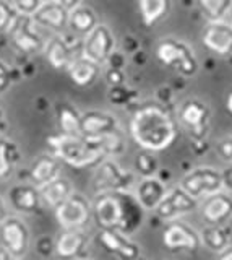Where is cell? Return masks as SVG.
Returning a JSON list of instances; mask_svg holds the SVG:
<instances>
[{"label": "cell", "mask_w": 232, "mask_h": 260, "mask_svg": "<svg viewBox=\"0 0 232 260\" xmlns=\"http://www.w3.org/2000/svg\"><path fill=\"white\" fill-rule=\"evenodd\" d=\"M129 132L140 148L163 151L175 142L179 127L164 104L146 101L138 104L132 112Z\"/></svg>", "instance_id": "6da1fadb"}, {"label": "cell", "mask_w": 232, "mask_h": 260, "mask_svg": "<svg viewBox=\"0 0 232 260\" xmlns=\"http://www.w3.org/2000/svg\"><path fill=\"white\" fill-rule=\"evenodd\" d=\"M93 218L101 230H115L127 236L137 233L145 221V213L132 190L101 192L93 200Z\"/></svg>", "instance_id": "7a4b0ae2"}, {"label": "cell", "mask_w": 232, "mask_h": 260, "mask_svg": "<svg viewBox=\"0 0 232 260\" xmlns=\"http://www.w3.org/2000/svg\"><path fill=\"white\" fill-rule=\"evenodd\" d=\"M47 145L51 153H54L62 162L76 169L96 166L106 158L98 138L57 134L47 137Z\"/></svg>", "instance_id": "3957f363"}, {"label": "cell", "mask_w": 232, "mask_h": 260, "mask_svg": "<svg viewBox=\"0 0 232 260\" xmlns=\"http://www.w3.org/2000/svg\"><path fill=\"white\" fill-rule=\"evenodd\" d=\"M156 59L164 67L174 70L179 75L190 78L198 72V60L191 49L183 41L166 38L156 46Z\"/></svg>", "instance_id": "277c9868"}, {"label": "cell", "mask_w": 232, "mask_h": 260, "mask_svg": "<svg viewBox=\"0 0 232 260\" xmlns=\"http://www.w3.org/2000/svg\"><path fill=\"white\" fill-rule=\"evenodd\" d=\"M137 182V173L122 168L114 158H104L98 162L93 174V189L96 193L133 190Z\"/></svg>", "instance_id": "5b68a950"}, {"label": "cell", "mask_w": 232, "mask_h": 260, "mask_svg": "<svg viewBox=\"0 0 232 260\" xmlns=\"http://www.w3.org/2000/svg\"><path fill=\"white\" fill-rule=\"evenodd\" d=\"M210 119L211 111L208 104L190 98L185 100L179 108V122L180 125L188 132L194 143H203L210 132Z\"/></svg>", "instance_id": "8992f818"}, {"label": "cell", "mask_w": 232, "mask_h": 260, "mask_svg": "<svg viewBox=\"0 0 232 260\" xmlns=\"http://www.w3.org/2000/svg\"><path fill=\"white\" fill-rule=\"evenodd\" d=\"M180 187L197 200H205L210 195L224 190L222 173L211 166H198L180 179Z\"/></svg>", "instance_id": "52a82bcc"}, {"label": "cell", "mask_w": 232, "mask_h": 260, "mask_svg": "<svg viewBox=\"0 0 232 260\" xmlns=\"http://www.w3.org/2000/svg\"><path fill=\"white\" fill-rule=\"evenodd\" d=\"M200 208V200L194 199L188 192H185L180 185H174L167 189L164 199L154 210V215L163 219L164 223L180 219L182 216L194 213Z\"/></svg>", "instance_id": "ba28073f"}, {"label": "cell", "mask_w": 232, "mask_h": 260, "mask_svg": "<svg viewBox=\"0 0 232 260\" xmlns=\"http://www.w3.org/2000/svg\"><path fill=\"white\" fill-rule=\"evenodd\" d=\"M7 32H9L13 47L21 54L33 55L37 52H43L47 43L41 36V32L37 31V26L31 16L18 15Z\"/></svg>", "instance_id": "9c48e42d"}, {"label": "cell", "mask_w": 232, "mask_h": 260, "mask_svg": "<svg viewBox=\"0 0 232 260\" xmlns=\"http://www.w3.org/2000/svg\"><path fill=\"white\" fill-rule=\"evenodd\" d=\"M0 241L13 258H25L31 246V231L20 216L9 215L0 223Z\"/></svg>", "instance_id": "30bf717a"}, {"label": "cell", "mask_w": 232, "mask_h": 260, "mask_svg": "<svg viewBox=\"0 0 232 260\" xmlns=\"http://www.w3.org/2000/svg\"><path fill=\"white\" fill-rule=\"evenodd\" d=\"M115 52V38L107 24L99 23L82 43V55L96 63H106Z\"/></svg>", "instance_id": "8fae6325"}, {"label": "cell", "mask_w": 232, "mask_h": 260, "mask_svg": "<svg viewBox=\"0 0 232 260\" xmlns=\"http://www.w3.org/2000/svg\"><path fill=\"white\" fill-rule=\"evenodd\" d=\"M55 218L63 230L70 228H85L93 216V205L83 193L73 192L62 205L54 210Z\"/></svg>", "instance_id": "7c38bea8"}, {"label": "cell", "mask_w": 232, "mask_h": 260, "mask_svg": "<svg viewBox=\"0 0 232 260\" xmlns=\"http://www.w3.org/2000/svg\"><path fill=\"white\" fill-rule=\"evenodd\" d=\"M7 203L20 215H37L44 205L41 192L31 182L13 184L7 192Z\"/></svg>", "instance_id": "4fadbf2b"}, {"label": "cell", "mask_w": 232, "mask_h": 260, "mask_svg": "<svg viewBox=\"0 0 232 260\" xmlns=\"http://www.w3.org/2000/svg\"><path fill=\"white\" fill-rule=\"evenodd\" d=\"M163 244L169 250L195 252L202 246V241H200V233H197L190 224L180 221V219H174L164 228Z\"/></svg>", "instance_id": "5bb4252c"}, {"label": "cell", "mask_w": 232, "mask_h": 260, "mask_svg": "<svg viewBox=\"0 0 232 260\" xmlns=\"http://www.w3.org/2000/svg\"><path fill=\"white\" fill-rule=\"evenodd\" d=\"M122 134L121 120L107 111L91 109L82 116V135L86 138H102Z\"/></svg>", "instance_id": "9a60e30c"}, {"label": "cell", "mask_w": 232, "mask_h": 260, "mask_svg": "<svg viewBox=\"0 0 232 260\" xmlns=\"http://www.w3.org/2000/svg\"><path fill=\"white\" fill-rule=\"evenodd\" d=\"M90 246V236L85 228H70L63 230L55 239V252L60 260H78L85 257V252Z\"/></svg>", "instance_id": "2e32d148"}, {"label": "cell", "mask_w": 232, "mask_h": 260, "mask_svg": "<svg viewBox=\"0 0 232 260\" xmlns=\"http://www.w3.org/2000/svg\"><path fill=\"white\" fill-rule=\"evenodd\" d=\"M202 41L208 51L216 55L232 54V24L227 21H208L202 31Z\"/></svg>", "instance_id": "e0dca14e"}, {"label": "cell", "mask_w": 232, "mask_h": 260, "mask_svg": "<svg viewBox=\"0 0 232 260\" xmlns=\"http://www.w3.org/2000/svg\"><path fill=\"white\" fill-rule=\"evenodd\" d=\"M99 242L109 254L115 255L119 260H137L141 255L138 244L130 236L115 230H101Z\"/></svg>", "instance_id": "ac0fdd59"}, {"label": "cell", "mask_w": 232, "mask_h": 260, "mask_svg": "<svg viewBox=\"0 0 232 260\" xmlns=\"http://www.w3.org/2000/svg\"><path fill=\"white\" fill-rule=\"evenodd\" d=\"M68 15L70 10H67L59 0H44L31 18L39 28L51 29L54 32H62L68 26Z\"/></svg>", "instance_id": "d6986e66"}, {"label": "cell", "mask_w": 232, "mask_h": 260, "mask_svg": "<svg viewBox=\"0 0 232 260\" xmlns=\"http://www.w3.org/2000/svg\"><path fill=\"white\" fill-rule=\"evenodd\" d=\"M60 159L54 153H44L31 162L28 168V182L41 189L43 185L49 184L54 179L62 176V165Z\"/></svg>", "instance_id": "ffe728a7"}, {"label": "cell", "mask_w": 232, "mask_h": 260, "mask_svg": "<svg viewBox=\"0 0 232 260\" xmlns=\"http://www.w3.org/2000/svg\"><path fill=\"white\" fill-rule=\"evenodd\" d=\"M200 213L208 224H226L232 218V197L224 190L200 203Z\"/></svg>", "instance_id": "44dd1931"}, {"label": "cell", "mask_w": 232, "mask_h": 260, "mask_svg": "<svg viewBox=\"0 0 232 260\" xmlns=\"http://www.w3.org/2000/svg\"><path fill=\"white\" fill-rule=\"evenodd\" d=\"M166 192L167 187L163 179H159L158 176L140 177V181L133 189L135 197H137V200L140 202V205L145 211H154L159 203H161V200L164 199Z\"/></svg>", "instance_id": "7402d4cb"}, {"label": "cell", "mask_w": 232, "mask_h": 260, "mask_svg": "<svg viewBox=\"0 0 232 260\" xmlns=\"http://www.w3.org/2000/svg\"><path fill=\"white\" fill-rule=\"evenodd\" d=\"M46 59L55 70H65L76 59V54L73 52V47L68 44V41L62 36H52L47 39L44 47Z\"/></svg>", "instance_id": "603a6c76"}, {"label": "cell", "mask_w": 232, "mask_h": 260, "mask_svg": "<svg viewBox=\"0 0 232 260\" xmlns=\"http://www.w3.org/2000/svg\"><path fill=\"white\" fill-rule=\"evenodd\" d=\"M99 73H101V65L86 59L82 54H80L67 69L68 78L73 81L76 86H82V88L91 86L94 81L98 80Z\"/></svg>", "instance_id": "cb8c5ba5"}, {"label": "cell", "mask_w": 232, "mask_h": 260, "mask_svg": "<svg viewBox=\"0 0 232 260\" xmlns=\"http://www.w3.org/2000/svg\"><path fill=\"white\" fill-rule=\"evenodd\" d=\"M82 116L73 104L60 101L55 106V120H57L59 134L63 135H82Z\"/></svg>", "instance_id": "d4e9b609"}, {"label": "cell", "mask_w": 232, "mask_h": 260, "mask_svg": "<svg viewBox=\"0 0 232 260\" xmlns=\"http://www.w3.org/2000/svg\"><path fill=\"white\" fill-rule=\"evenodd\" d=\"M39 192H41L43 203L47 208L57 210L62 203L75 192V189L67 177L59 176L57 179H54V181H51L49 184L43 185L41 189H39Z\"/></svg>", "instance_id": "484cf974"}, {"label": "cell", "mask_w": 232, "mask_h": 260, "mask_svg": "<svg viewBox=\"0 0 232 260\" xmlns=\"http://www.w3.org/2000/svg\"><path fill=\"white\" fill-rule=\"evenodd\" d=\"M98 15L93 10L91 7L88 5H80L73 10H70L68 15V28L70 31L73 32L76 36H82L85 38L86 35L98 26Z\"/></svg>", "instance_id": "4316f807"}, {"label": "cell", "mask_w": 232, "mask_h": 260, "mask_svg": "<svg viewBox=\"0 0 232 260\" xmlns=\"http://www.w3.org/2000/svg\"><path fill=\"white\" fill-rule=\"evenodd\" d=\"M198 233H200L202 246H205L208 250L214 252V254H219V252L230 246V234L224 228V224H208Z\"/></svg>", "instance_id": "83f0119b"}, {"label": "cell", "mask_w": 232, "mask_h": 260, "mask_svg": "<svg viewBox=\"0 0 232 260\" xmlns=\"http://www.w3.org/2000/svg\"><path fill=\"white\" fill-rule=\"evenodd\" d=\"M20 161V148L12 138L0 137V181L12 176Z\"/></svg>", "instance_id": "f1b7e54d"}, {"label": "cell", "mask_w": 232, "mask_h": 260, "mask_svg": "<svg viewBox=\"0 0 232 260\" xmlns=\"http://www.w3.org/2000/svg\"><path fill=\"white\" fill-rule=\"evenodd\" d=\"M172 0H138L141 20L146 26H154L169 13Z\"/></svg>", "instance_id": "f546056e"}, {"label": "cell", "mask_w": 232, "mask_h": 260, "mask_svg": "<svg viewBox=\"0 0 232 260\" xmlns=\"http://www.w3.org/2000/svg\"><path fill=\"white\" fill-rule=\"evenodd\" d=\"M198 10L208 21H221L232 8V0H197Z\"/></svg>", "instance_id": "4dcf8cb0"}, {"label": "cell", "mask_w": 232, "mask_h": 260, "mask_svg": "<svg viewBox=\"0 0 232 260\" xmlns=\"http://www.w3.org/2000/svg\"><path fill=\"white\" fill-rule=\"evenodd\" d=\"M133 169H135V173H137V176L140 177L158 176L159 161L154 156V151L141 148V151H138L133 158Z\"/></svg>", "instance_id": "1f68e13d"}, {"label": "cell", "mask_w": 232, "mask_h": 260, "mask_svg": "<svg viewBox=\"0 0 232 260\" xmlns=\"http://www.w3.org/2000/svg\"><path fill=\"white\" fill-rule=\"evenodd\" d=\"M107 98H109V101L115 106H127L132 101H137L138 93L125 85H119V86H109Z\"/></svg>", "instance_id": "d6a6232c"}, {"label": "cell", "mask_w": 232, "mask_h": 260, "mask_svg": "<svg viewBox=\"0 0 232 260\" xmlns=\"http://www.w3.org/2000/svg\"><path fill=\"white\" fill-rule=\"evenodd\" d=\"M17 10L12 5V2L0 0V31H9L13 21L17 20Z\"/></svg>", "instance_id": "836d02e7"}, {"label": "cell", "mask_w": 232, "mask_h": 260, "mask_svg": "<svg viewBox=\"0 0 232 260\" xmlns=\"http://www.w3.org/2000/svg\"><path fill=\"white\" fill-rule=\"evenodd\" d=\"M43 2L44 0H12V5L15 7V10H17L18 15L33 16Z\"/></svg>", "instance_id": "e575fe53"}, {"label": "cell", "mask_w": 232, "mask_h": 260, "mask_svg": "<svg viewBox=\"0 0 232 260\" xmlns=\"http://www.w3.org/2000/svg\"><path fill=\"white\" fill-rule=\"evenodd\" d=\"M13 80V70L5 60L0 59V94L5 93L10 88Z\"/></svg>", "instance_id": "d590c367"}, {"label": "cell", "mask_w": 232, "mask_h": 260, "mask_svg": "<svg viewBox=\"0 0 232 260\" xmlns=\"http://www.w3.org/2000/svg\"><path fill=\"white\" fill-rule=\"evenodd\" d=\"M216 151H218V154L224 161L232 165V135L219 140L218 145H216Z\"/></svg>", "instance_id": "8d00e7d4"}, {"label": "cell", "mask_w": 232, "mask_h": 260, "mask_svg": "<svg viewBox=\"0 0 232 260\" xmlns=\"http://www.w3.org/2000/svg\"><path fill=\"white\" fill-rule=\"evenodd\" d=\"M36 250L44 257L51 255L52 252H55V241L49 238V236H43V238H39L36 242Z\"/></svg>", "instance_id": "74e56055"}, {"label": "cell", "mask_w": 232, "mask_h": 260, "mask_svg": "<svg viewBox=\"0 0 232 260\" xmlns=\"http://www.w3.org/2000/svg\"><path fill=\"white\" fill-rule=\"evenodd\" d=\"M106 83L109 86H119V85H125V73L122 69H115L110 67L106 72Z\"/></svg>", "instance_id": "f35d334b"}, {"label": "cell", "mask_w": 232, "mask_h": 260, "mask_svg": "<svg viewBox=\"0 0 232 260\" xmlns=\"http://www.w3.org/2000/svg\"><path fill=\"white\" fill-rule=\"evenodd\" d=\"M222 173V184H224V189L232 192V165L229 168H226L224 171H221Z\"/></svg>", "instance_id": "ab89813d"}, {"label": "cell", "mask_w": 232, "mask_h": 260, "mask_svg": "<svg viewBox=\"0 0 232 260\" xmlns=\"http://www.w3.org/2000/svg\"><path fill=\"white\" fill-rule=\"evenodd\" d=\"M59 2L67 8V10H73V8L83 5V0H59Z\"/></svg>", "instance_id": "60d3db41"}, {"label": "cell", "mask_w": 232, "mask_h": 260, "mask_svg": "<svg viewBox=\"0 0 232 260\" xmlns=\"http://www.w3.org/2000/svg\"><path fill=\"white\" fill-rule=\"evenodd\" d=\"M7 208H9V203L0 197V223H2L4 219L9 216V210H7Z\"/></svg>", "instance_id": "b9f144b4"}, {"label": "cell", "mask_w": 232, "mask_h": 260, "mask_svg": "<svg viewBox=\"0 0 232 260\" xmlns=\"http://www.w3.org/2000/svg\"><path fill=\"white\" fill-rule=\"evenodd\" d=\"M216 260H232V246H229L227 249H224L222 252L218 254V258Z\"/></svg>", "instance_id": "7bdbcfd3"}, {"label": "cell", "mask_w": 232, "mask_h": 260, "mask_svg": "<svg viewBox=\"0 0 232 260\" xmlns=\"http://www.w3.org/2000/svg\"><path fill=\"white\" fill-rule=\"evenodd\" d=\"M0 260H15V258L12 257V254H10L9 250H7V249L2 246V247H0Z\"/></svg>", "instance_id": "ee69618b"}, {"label": "cell", "mask_w": 232, "mask_h": 260, "mask_svg": "<svg viewBox=\"0 0 232 260\" xmlns=\"http://www.w3.org/2000/svg\"><path fill=\"white\" fill-rule=\"evenodd\" d=\"M226 108H227L229 114L232 116V89H230L229 94H227V100H226Z\"/></svg>", "instance_id": "f6af8a7d"}, {"label": "cell", "mask_w": 232, "mask_h": 260, "mask_svg": "<svg viewBox=\"0 0 232 260\" xmlns=\"http://www.w3.org/2000/svg\"><path fill=\"white\" fill-rule=\"evenodd\" d=\"M4 127H5V112L0 108V128H4Z\"/></svg>", "instance_id": "bcb514c9"}, {"label": "cell", "mask_w": 232, "mask_h": 260, "mask_svg": "<svg viewBox=\"0 0 232 260\" xmlns=\"http://www.w3.org/2000/svg\"><path fill=\"white\" fill-rule=\"evenodd\" d=\"M78 260H94V258H88V257H83V258H78Z\"/></svg>", "instance_id": "7dc6e473"}, {"label": "cell", "mask_w": 232, "mask_h": 260, "mask_svg": "<svg viewBox=\"0 0 232 260\" xmlns=\"http://www.w3.org/2000/svg\"><path fill=\"white\" fill-rule=\"evenodd\" d=\"M137 260H148V258H145V257H141V255H140V257H138Z\"/></svg>", "instance_id": "c3c4849f"}, {"label": "cell", "mask_w": 232, "mask_h": 260, "mask_svg": "<svg viewBox=\"0 0 232 260\" xmlns=\"http://www.w3.org/2000/svg\"><path fill=\"white\" fill-rule=\"evenodd\" d=\"M15 260H23V258H15Z\"/></svg>", "instance_id": "681fc988"}]
</instances>
